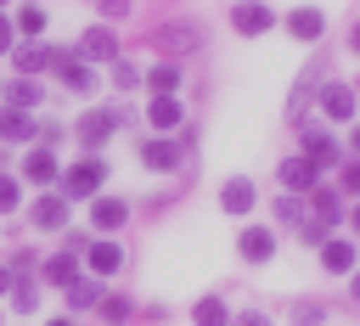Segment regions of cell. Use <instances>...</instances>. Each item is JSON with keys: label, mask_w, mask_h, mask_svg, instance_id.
Listing matches in <instances>:
<instances>
[{"label": "cell", "mask_w": 360, "mask_h": 326, "mask_svg": "<svg viewBox=\"0 0 360 326\" xmlns=\"http://www.w3.org/2000/svg\"><path fill=\"white\" fill-rule=\"evenodd\" d=\"M101 180H107V163H101V157H84V163H73V169L62 174V197H96Z\"/></svg>", "instance_id": "cell-1"}, {"label": "cell", "mask_w": 360, "mask_h": 326, "mask_svg": "<svg viewBox=\"0 0 360 326\" xmlns=\"http://www.w3.org/2000/svg\"><path fill=\"white\" fill-rule=\"evenodd\" d=\"M270 22H276V11H270L264 0H236V6H231V28H236V34H264Z\"/></svg>", "instance_id": "cell-2"}, {"label": "cell", "mask_w": 360, "mask_h": 326, "mask_svg": "<svg viewBox=\"0 0 360 326\" xmlns=\"http://www.w3.org/2000/svg\"><path fill=\"white\" fill-rule=\"evenodd\" d=\"M112 129H118V112H112V107H96V112L79 118V141H84V146H101Z\"/></svg>", "instance_id": "cell-3"}, {"label": "cell", "mask_w": 360, "mask_h": 326, "mask_svg": "<svg viewBox=\"0 0 360 326\" xmlns=\"http://www.w3.org/2000/svg\"><path fill=\"white\" fill-rule=\"evenodd\" d=\"M11 56H17V73H22V79H34V73H45V67L56 62L51 45H11Z\"/></svg>", "instance_id": "cell-4"}, {"label": "cell", "mask_w": 360, "mask_h": 326, "mask_svg": "<svg viewBox=\"0 0 360 326\" xmlns=\"http://www.w3.org/2000/svg\"><path fill=\"white\" fill-rule=\"evenodd\" d=\"M304 157H309L315 169H332V163H338L343 152H338V141H332L326 129H309V135H304Z\"/></svg>", "instance_id": "cell-5"}, {"label": "cell", "mask_w": 360, "mask_h": 326, "mask_svg": "<svg viewBox=\"0 0 360 326\" xmlns=\"http://www.w3.org/2000/svg\"><path fill=\"white\" fill-rule=\"evenodd\" d=\"M79 51H84L90 62H112V56H118V39H112V28H84Z\"/></svg>", "instance_id": "cell-6"}, {"label": "cell", "mask_w": 360, "mask_h": 326, "mask_svg": "<svg viewBox=\"0 0 360 326\" xmlns=\"http://www.w3.org/2000/svg\"><path fill=\"white\" fill-rule=\"evenodd\" d=\"M270 253H276V236H270L264 225H248V230H242V259H248V264H264Z\"/></svg>", "instance_id": "cell-7"}, {"label": "cell", "mask_w": 360, "mask_h": 326, "mask_svg": "<svg viewBox=\"0 0 360 326\" xmlns=\"http://www.w3.org/2000/svg\"><path fill=\"white\" fill-rule=\"evenodd\" d=\"M22 174L39 180V185H51V180H56V152H51V146H34V152L22 157Z\"/></svg>", "instance_id": "cell-8"}, {"label": "cell", "mask_w": 360, "mask_h": 326, "mask_svg": "<svg viewBox=\"0 0 360 326\" xmlns=\"http://www.w3.org/2000/svg\"><path fill=\"white\" fill-rule=\"evenodd\" d=\"M315 174H321V169H315L309 157H287V163H281V185H287V191H309Z\"/></svg>", "instance_id": "cell-9"}, {"label": "cell", "mask_w": 360, "mask_h": 326, "mask_svg": "<svg viewBox=\"0 0 360 326\" xmlns=\"http://www.w3.org/2000/svg\"><path fill=\"white\" fill-rule=\"evenodd\" d=\"M34 225L39 230H62L68 225V197H39L34 202Z\"/></svg>", "instance_id": "cell-10"}, {"label": "cell", "mask_w": 360, "mask_h": 326, "mask_svg": "<svg viewBox=\"0 0 360 326\" xmlns=\"http://www.w3.org/2000/svg\"><path fill=\"white\" fill-rule=\"evenodd\" d=\"M287 28H292L298 39H321V28H326V17H321L315 6H298V11L287 17Z\"/></svg>", "instance_id": "cell-11"}, {"label": "cell", "mask_w": 360, "mask_h": 326, "mask_svg": "<svg viewBox=\"0 0 360 326\" xmlns=\"http://www.w3.org/2000/svg\"><path fill=\"white\" fill-rule=\"evenodd\" d=\"M141 163H146V169H174V163H180V146H174V141H146V146H141Z\"/></svg>", "instance_id": "cell-12"}, {"label": "cell", "mask_w": 360, "mask_h": 326, "mask_svg": "<svg viewBox=\"0 0 360 326\" xmlns=\"http://www.w3.org/2000/svg\"><path fill=\"white\" fill-rule=\"evenodd\" d=\"M124 214H129V208H124L118 197H101V202L90 208V225H96V230H118V225H124Z\"/></svg>", "instance_id": "cell-13"}, {"label": "cell", "mask_w": 360, "mask_h": 326, "mask_svg": "<svg viewBox=\"0 0 360 326\" xmlns=\"http://www.w3.org/2000/svg\"><path fill=\"white\" fill-rule=\"evenodd\" d=\"M51 67L62 73V84H68V90H90V67H84L79 56H56Z\"/></svg>", "instance_id": "cell-14"}, {"label": "cell", "mask_w": 360, "mask_h": 326, "mask_svg": "<svg viewBox=\"0 0 360 326\" xmlns=\"http://www.w3.org/2000/svg\"><path fill=\"white\" fill-rule=\"evenodd\" d=\"M321 107H326V118H354V90L349 84H332L321 96Z\"/></svg>", "instance_id": "cell-15"}, {"label": "cell", "mask_w": 360, "mask_h": 326, "mask_svg": "<svg viewBox=\"0 0 360 326\" xmlns=\"http://www.w3.org/2000/svg\"><path fill=\"white\" fill-rule=\"evenodd\" d=\"M219 202H225V214H248V208H253V185H248V180H231V185L219 191Z\"/></svg>", "instance_id": "cell-16"}, {"label": "cell", "mask_w": 360, "mask_h": 326, "mask_svg": "<svg viewBox=\"0 0 360 326\" xmlns=\"http://www.w3.org/2000/svg\"><path fill=\"white\" fill-rule=\"evenodd\" d=\"M118 264H124V253H118L112 242H90V270H96V275H112Z\"/></svg>", "instance_id": "cell-17"}, {"label": "cell", "mask_w": 360, "mask_h": 326, "mask_svg": "<svg viewBox=\"0 0 360 326\" xmlns=\"http://www.w3.org/2000/svg\"><path fill=\"white\" fill-rule=\"evenodd\" d=\"M146 118H152V124H158V129H174V124H180V101H174V96H158V101H152V112H146Z\"/></svg>", "instance_id": "cell-18"}, {"label": "cell", "mask_w": 360, "mask_h": 326, "mask_svg": "<svg viewBox=\"0 0 360 326\" xmlns=\"http://www.w3.org/2000/svg\"><path fill=\"white\" fill-rule=\"evenodd\" d=\"M73 275H79V264H73V253H56V259L45 264V281H51V287H68Z\"/></svg>", "instance_id": "cell-19"}, {"label": "cell", "mask_w": 360, "mask_h": 326, "mask_svg": "<svg viewBox=\"0 0 360 326\" xmlns=\"http://www.w3.org/2000/svg\"><path fill=\"white\" fill-rule=\"evenodd\" d=\"M6 90H11V107H17V112L39 107V84H34V79H17V84H6Z\"/></svg>", "instance_id": "cell-20"}, {"label": "cell", "mask_w": 360, "mask_h": 326, "mask_svg": "<svg viewBox=\"0 0 360 326\" xmlns=\"http://www.w3.org/2000/svg\"><path fill=\"white\" fill-rule=\"evenodd\" d=\"M321 259H326V270H354V247L349 242H326Z\"/></svg>", "instance_id": "cell-21"}, {"label": "cell", "mask_w": 360, "mask_h": 326, "mask_svg": "<svg viewBox=\"0 0 360 326\" xmlns=\"http://www.w3.org/2000/svg\"><path fill=\"white\" fill-rule=\"evenodd\" d=\"M68 304H73V309H90V304H101L96 281H79V275H73V281H68Z\"/></svg>", "instance_id": "cell-22"}, {"label": "cell", "mask_w": 360, "mask_h": 326, "mask_svg": "<svg viewBox=\"0 0 360 326\" xmlns=\"http://www.w3.org/2000/svg\"><path fill=\"white\" fill-rule=\"evenodd\" d=\"M191 320H197V326H225L231 315H225V304H219V298H202V304L191 309Z\"/></svg>", "instance_id": "cell-23"}, {"label": "cell", "mask_w": 360, "mask_h": 326, "mask_svg": "<svg viewBox=\"0 0 360 326\" xmlns=\"http://www.w3.org/2000/svg\"><path fill=\"white\" fill-rule=\"evenodd\" d=\"M0 135H6V141H22V135H28V112L6 107V112H0Z\"/></svg>", "instance_id": "cell-24"}, {"label": "cell", "mask_w": 360, "mask_h": 326, "mask_svg": "<svg viewBox=\"0 0 360 326\" xmlns=\"http://www.w3.org/2000/svg\"><path fill=\"white\" fill-rule=\"evenodd\" d=\"M146 84H152L158 96H174V84H180V73H174V67H152V73H146Z\"/></svg>", "instance_id": "cell-25"}, {"label": "cell", "mask_w": 360, "mask_h": 326, "mask_svg": "<svg viewBox=\"0 0 360 326\" xmlns=\"http://www.w3.org/2000/svg\"><path fill=\"white\" fill-rule=\"evenodd\" d=\"M326 219H338V197L332 191H315V225L326 230Z\"/></svg>", "instance_id": "cell-26"}, {"label": "cell", "mask_w": 360, "mask_h": 326, "mask_svg": "<svg viewBox=\"0 0 360 326\" xmlns=\"http://www.w3.org/2000/svg\"><path fill=\"white\" fill-rule=\"evenodd\" d=\"M17 28H22V34H39V28H45V11H39V6H22V11H17Z\"/></svg>", "instance_id": "cell-27"}, {"label": "cell", "mask_w": 360, "mask_h": 326, "mask_svg": "<svg viewBox=\"0 0 360 326\" xmlns=\"http://www.w3.org/2000/svg\"><path fill=\"white\" fill-rule=\"evenodd\" d=\"M39 304V287L34 281H17V309H34Z\"/></svg>", "instance_id": "cell-28"}, {"label": "cell", "mask_w": 360, "mask_h": 326, "mask_svg": "<svg viewBox=\"0 0 360 326\" xmlns=\"http://www.w3.org/2000/svg\"><path fill=\"white\" fill-rule=\"evenodd\" d=\"M101 315H107V320H124V315H129V298H101Z\"/></svg>", "instance_id": "cell-29"}, {"label": "cell", "mask_w": 360, "mask_h": 326, "mask_svg": "<svg viewBox=\"0 0 360 326\" xmlns=\"http://www.w3.org/2000/svg\"><path fill=\"white\" fill-rule=\"evenodd\" d=\"M343 191H360V157L343 163Z\"/></svg>", "instance_id": "cell-30"}, {"label": "cell", "mask_w": 360, "mask_h": 326, "mask_svg": "<svg viewBox=\"0 0 360 326\" xmlns=\"http://www.w3.org/2000/svg\"><path fill=\"white\" fill-rule=\"evenodd\" d=\"M17 208V180H0V214Z\"/></svg>", "instance_id": "cell-31"}, {"label": "cell", "mask_w": 360, "mask_h": 326, "mask_svg": "<svg viewBox=\"0 0 360 326\" xmlns=\"http://www.w3.org/2000/svg\"><path fill=\"white\" fill-rule=\"evenodd\" d=\"M112 79H118V84H124V90H129V84H135V79H141V73H135V67H129V62H112Z\"/></svg>", "instance_id": "cell-32"}, {"label": "cell", "mask_w": 360, "mask_h": 326, "mask_svg": "<svg viewBox=\"0 0 360 326\" xmlns=\"http://www.w3.org/2000/svg\"><path fill=\"white\" fill-rule=\"evenodd\" d=\"M101 11H107V17H124V11H129V0H101Z\"/></svg>", "instance_id": "cell-33"}, {"label": "cell", "mask_w": 360, "mask_h": 326, "mask_svg": "<svg viewBox=\"0 0 360 326\" xmlns=\"http://www.w3.org/2000/svg\"><path fill=\"white\" fill-rule=\"evenodd\" d=\"M0 51H11V22L0 17Z\"/></svg>", "instance_id": "cell-34"}, {"label": "cell", "mask_w": 360, "mask_h": 326, "mask_svg": "<svg viewBox=\"0 0 360 326\" xmlns=\"http://www.w3.org/2000/svg\"><path fill=\"white\" fill-rule=\"evenodd\" d=\"M236 326H270V320H264V315H242Z\"/></svg>", "instance_id": "cell-35"}, {"label": "cell", "mask_w": 360, "mask_h": 326, "mask_svg": "<svg viewBox=\"0 0 360 326\" xmlns=\"http://www.w3.org/2000/svg\"><path fill=\"white\" fill-rule=\"evenodd\" d=\"M349 146H354V157H360V129H354V135H349Z\"/></svg>", "instance_id": "cell-36"}, {"label": "cell", "mask_w": 360, "mask_h": 326, "mask_svg": "<svg viewBox=\"0 0 360 326\" xmlns=\"http://www.w3.org/2000/svg\"><path fill=\"white\" fill-rule=\"evenodd\" d=\"M6 287H11V270H0V292H6Z\"/></svg>", "instance_id": "cell-37"}, {"label": "cell", "mask_w": 360, "mask_h": 326, "mask_svg": "<svg viewBox=\"0 0 360 326\" xmlns=\"http://www.w3.org/2000/svg\"><path fill=\"white\" fill-rule=\"evenodd\" d=\"M349 225H354V230H360V208H354V214H349Z\"/></svg>", "instance_id": "cell-38"}, {"label": "cell", "mask_w": 360, "mask_h": 326, "mask_svg": "<svg viewBox=\"0 0 360 326\" xmlns=\"http://www.w3.org/2000/svg\"><path fill=\"white\" fill-rule=\"evenodd\" d=\"M354 51H360V28H354Z\"/></svg>", "instance_id": "cell-39"}, {"label": "cell", "mask_w": 360, "mask_h": 326, "mask_svg": "<svg viewBox=\"0 0 360 326\" xmlns=\"http://www.w3.org/2000/svg\"><path fill=\"white\" fill-rule=\"evenodd\" d=\"M51 326H73V320H51Z\"/></svg>", "instance_id": "cell-40"}, {"label": "cell", "mask_w": 360, "mask_h": 326, "mask_svg": "<svg viewBox=\"0 0 360 326\" xmlns=\"http://www.w3.org/2000/svg\"><path fill=\"white\" fill-rule=\"evenodd\" d=\"M354 298H360V281H354Z\"/></svg>", "instance_id": "cell-41"}, {"label": "cell", "mask_w": 360, "mask_h": 326, "mask_svg": "<svg viewBox=\"0 0 360 326\" xmlns=\"http://www.w3.org/2000/svg\"><path fill=\"white\" fill-rule=\"evenodd\" d=\"M0 6H6V0H0Z\"/></svg>", "instance_id": "cell-42"}]
</instances>
